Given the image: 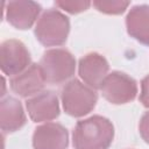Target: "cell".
I'll return each mask as SVG.
<instances>
[{"label": "cell", "instance_id": "cell-1", "mask_svg": "<svg viewBox=\"0 0 149 149\" xmlns=\"http://www.w3.org/2000/svg\"><path fill=\"white\" fill-rule=\"evenodd\" d=\"M114 139L112 122L101 115H93L77 122L72 133L74 149H108Z\"/></svg>", "mask_w": 149, "mask_h": 149}, {"label": "cell", "instance_id": "cell-2", "mask_svg": "<svg viewBox=\"0 0 149 149\" xmlns=\"http://www.w3.org/2000/svg\"><path fill=\"white\" fill-rule=\"evenodd\" d=\"M70 31L69 17L61 10L49 8L40 16L34 34L44 47H58L66 42Z\"/></svg>", "mask_w": 149, "mask_h": 149}, {"label": "cell", "instance_id": "cell-3", "mask_svg": "<svg viewBox=\"0 0 149 149\" xmlns=\"http://www.w3.org/2000/svg\"><path fill=\"white\" fill-rule=\"evenodd\" d=\"M64 112L73 118H81L95 107L98 95L93 88L78 79L68 81L61 92Z\"/></svg>", "mask_w": 149, "mask_h": 149}, {"label": "cell", "instance_id": "cell-4", "mask_svg": "<svg viewBox=\"0 0 149 149\" xmlns=\"http://www.w3.org/2000/svg\"><path fill=\"white\" fill-rule=\"evenodd\" d=\"M40 66L47 83L62 84L70 79L76 71V59L66 49L56 48L44 51Z\"/></svg>", "mask_w": 149, "mask_h": 149}, {"label": "cell", "instance_id": "cell-5", "mask_svg": "<svg viewBox=\"0 0 149 149\" xmlns=\"http://www.w3.org/2000/svg\"><path fill=\"white\" fill-rule=\"evenodd\" d=\"M100 91L102 97L113 105H123L133 101L137 94L135 79L121 71H113L104 79Z\"/></svg>", "mask_w": 149, "mask_h": 149}, {"label": "cell", "instance_id": "cell-6", "mask_svg": "<svg viewBox=\"0 0 149 149\" xmlns=\"http://www.w3.org/2000/svg\"><path fill=\"white\" fill-rule=\"evenodd\" d=\"M30 65V54L19 40H6L0 45V68L6 76H17Z\"/></svg>", "mask_w": 149, "mask_h": 149}, {"label": "cell", "instance_id": "cell-7", "mask_svg": "<svg viewBox=\"0 0 149 149\" xmlns=\"http://www.w3.org/2000/svg\"><path fill=\"white\" fill-rule=\"evenodd\" d=\"M47 80L40 64H30L23 72L12 77L9 86L12 91L22 98H31L42 92Z\"/></svg>", "mask_w": 149, "mask_h": 149}, {"label": "cell", "instance_id": "cell-8", "mask_svg": "<svg viewBox=\"0 0 149 149\" xmlns=\"http://www.w3.org/2000/svg\"><path fill=\"white\" fill-rule=\"evenodd\" d=\"M26 108L29 118L34 122L51 121L59 115V102L54 91H42L41 93L28 98Z\"/></svg>", "mask_w": 149, "mask_h": 149}, {"label": "cell", "instance_id": "cell-9", "mask_svg": "<svg viewBox=\"0 0 149 149\" xmlns=\"http://www.w3.org/2000/svg\"><path fill=\"white\" fill-rule=\"evenodd\" d=\"M109 64L107 59L98 54L90 52L79 59L78 73L83 81L93 90L100 88L104 79L108 74Z\"/></svg>", "mask_w": 149, "mask_h": 149}, {"label": "cell", "instance_id": "cell-10", "mask_svg": "<svg viewBox=\"0 0 149 149\" xmlns=\"http://www.w3.org/2000/svg\"><path fill=\"white\" fill-rule=\"evenodd\" d=\"M41 9L42 8L40 3L28 0L9 1L5 7L8 23L20 30L31 28L40 15Z\"/></svg>", "mask_w": 149, "mask_h": 149}, {"label": "cell", "instance_id": "cell-11", "mask_svg": "<svg viewBox=\"0 0 149 149\" xmlns=\"http://www.w3.org/2000/svg\"><path fill=\"white\" fill-rule=\"evenodd\" d=\"M69 134L64 126L47 122L38 126L33 134L34 149H68Z\"/></svg>", "mask_w": 149, "mask_h": 149}, {"label": "cell", "instance_id": "cell-12", "mask_svg": "<svg viewBox=\"0 0 149 149\" xmlns=\"http://www.w3.org/2000/svg\"><path fill=\"white\" fill-rule=\"evenodd\" d=\"M127 33L143 45H149V5L132 7L126 16Z\"/></svg>", "mask_w": 149, "mask_h": 149}, {"label": "cell", "instance_id": "cell-13", "mask_svg": "<svg viewBox=\"0 0 149 149\" xmlns=\"http://www.w3.org/2000/svg\"><path fill=\"white\" fill-rule=\"evenodd\" d=\"M26 114L22 104L13 98H2L0 102V127L3 133H13L26 125Z\"/></svg>", "mask_w": 149, "mask_h": 149}, {"label": "cell", "instance_id": "cell-14", "mask_svg": "<svg viewBox=\"0 0 149 149\" xmlns=\"http://www.w3.org/2000/svg\"><path fill=\"white\" fill-rule=\"evenodd\" d=\"M130 5L129 1H122V0H97L93 1V6L97 10L104 14L109 15H118L122 14L127 7Z\"/></svg>", "mask_w": 149, "mask_h": 149}, {"label": "cell", "instance_id": "cell-15", "mask_svg": "<svg viewBox=\"0 0 149 149\" xmlns=\"http://www.w3.org/2000/svg\"><path fill=\"white\" fill-rule=\"evenodd\" d=\"M55 5L70 14H77L85 12L90 7L91 2L86 0H62V1H55Z\"/></svg>", "mask_w": 149, "mask_h": 149}, {"label": "cell", "instance_id": "cell-16", "mask_svg": "<svg viewBox=\"0 0 149 149\" xmlns=\"http://www.w3.org/2000/svg\"><path fill=\"white\" fill-rule=\"evenodd\" d=\"M139 132L142 140L149 144V111L142 115L139 123Z\"/></svg>", "mask_w": 149, "mask_h": 149}, {"label": "cell", "instance_id": "cell-17", "mask_svg": "<svg viewBox=\"0 0 149 149\" xmlns=\"http://www.w3.org/2000/svg\"><path fill=\"white\" fill-rule=\"evenodd\" d=\"M140 101L147 108H149V74H147L141 81Z\"/></svg>", "mask_w": 149, "mask_h": 149}]
</instances>
